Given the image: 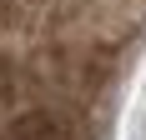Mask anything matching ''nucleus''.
<instances>
[{
  "label": "nucleus",
  "instance_id": "f257e3e1",
  "mask_svg": "<svg viewBox=\"0 0 146 140\" xmlns=\"http://www.w3.org/2000/svg\"><path fill=\"white\" fill-rule=\"evenodd\" d=\"M111 25L81 0H0V60L50 100H91L101 90Z\"/></svg>",
  "mask_w": 146,
  "mask_h": 140
},
{
  "label": "nucleus",
  "instance_id": "f03ea898",
  "mask_svg": "<svg viewBox=\"0 0 146 140\" xmlns=\"http://www.w3.org/2000/svg\"><path fill=\"white\" fill-rule=\"evenodd\" d=\"M0 140H76L71 125H66V115L50 110V105H25V110H15L5 125H0Z\"/></svg>",
  "mask_w": 146,
  "mask_h": 140
},
{
  "label": "nucleus",
  "instance_id": "7ed1b4c3",
  "mask_svg": "<svg viewBox=\"0 0 146 140\" xmlns=\"http://www.w3.org/2000/svg\"><path fill=\"white\" fill-rule=\"evenodd\" d=\"M15 110H20V75L0 60V125H5Z\"/></svg>",
  "mask_w": 146,
  "mask_h": 140
}]
</instances>
